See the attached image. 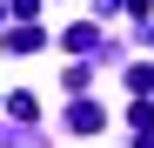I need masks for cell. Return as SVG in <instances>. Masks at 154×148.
<instances>
[{
    "mask_svg": "<svg viewBox=\"0 0 154 148\" xmlns=\"http://www.w3.org/2000/svg\"><path fill=\"white\" fill-rule=\"evenodd\" d=\"M100 121H107V114H100L94 101H74V108H67V128H74V135H100Z\"/></svg>",
    "mask_w": 154,
    "mask_h": 148,
    "instance_id": "6da1fadb",
    "label": "cell"
},
{
    "mask_svg": "<svg viewBox=\"0 0 154 148\" xmlns=\"http://www.w3.org/2000/svg\"><path fill=\"white\" fill-rule=\"evenodd\" d=\"M7 114H14V121H34L40 108H34V94H27V88H20V94H7Z\"/></svg>",
    "mask_w": 154,
    "mask_h": 148,
    "instance_id": "7a4b0ae2",
    "label": "cell"
}]
</instances>
